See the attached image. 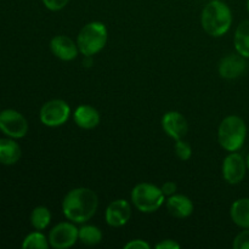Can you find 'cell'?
<instances>
[{"label":"cell","mask_w":249,"mask_h":249,"mask_svg":"<svg viewBox=\"0 0 249 249\" xmlns=\"http://www.w3.org/2000/svg\"><path fill=\"white\" fill-rule=\"evenodd\" d=\"M124 248L125 249H150L151 246L148 245L146 241L138 238V240L129 241L128 243L124 245Z\"/></svg>","instance_id":"d4e9b609"},{"label":"cell","mask_w":249,"mask_h":249,"mask_svg":"<svg viewBox=\"0 0 249 249\" xmlns=\"http://www.w3.org/2000/svg\"><path fill=\"white\" fill-rule=\"evenodd\" d=\"M44 6L50 11H60V10L65 9L70 0H41Z\"/></svg>","instance_id":"cb8c5ba5"},{"label":"cell","mask_w":249,"mask_h":249,"mask_svg":"<svg viewBox=\"0 0 249 249\" xmlns=\"http://www.w3.org/2000/svg\"><path fill=\"white\" fill-rule=\"evenodd\" d=\"M232 247L233 249H249V229H245L236 236Z\"/></svg>","instance_id":"603a6c76"},{"label":"cell","mask_w":249,"mask_h":249,"mask_svg":"<svg viewBox=\"0 0 249 249\" xmlns=\"http://www.w3.org/2000/svg\"><path fill=\"white\" fill-rule=\"evenodd\" d=\"M51 223V212L48 207L38 206L32 211L31 213V224L36 230L43 231L50 225Z\"/></svg>","instance_id":"d6986e66"},{"label":"cell","mask_w":249,"mask_h":249,"mask_svg":"<svg viewBox=\"0 0 249 249\" xmlns=\"http://www.w3.org/2000/svg\"><path fill=\"white\" fill-rule=\"evenodd\" d=\"M73 119L79 128L90 130L99 125L101 118H100L99 111L95 107L90 105H80L73 112Z\"/></svg>","instance_id":"9a60e30c"},{"label":"cell","mask_w":249,"mask_h":249,"mask_svg":"<svg viewBox=\"0 0 249 249\" xmlns=\"http://www.w3.org/2000/svg\"><path fill=\"white\" fill-rule=\"evenodd\" d=\"M175 153H177L178 158L181 160H189L190 158L192 157V147L191 145H190L189 142H186V141H184L181 139V140H177V142H175Z\"/></svg>","instance_id":"7402d4cb"},{"label":"cell","mask_w":249,"mask_h":249,"mask_svg":"<svg viewBox=\"0 0 249 249\" xmlns=\"http://www.w3.org/2000/svg\"><path fill=\"white\" fill-rule=\"evenodd\" d=\"M230 215L233 223L241 229H249V198H240L231 206Z\"/></svg>","instance_id":"e0dca14e"},{"label":"cell","mask_w":249,"mask_h":249,"mask_svg":"<svg viewBox=\"0 0 249 249\" xmlns=\"http://www.w3.org/2000/svg\"><path fill=\"white\" fill-rule=\"evenodd\" d=\"M99 197L89 187H77L67 192L62 201L63 215L74 224H85L96 214Z\"/></svg>","instance_id":"6da1fadb"},{"label":"cell","mask_w":249,"mask_h":249,"mask_svg":"<svg viewBox=\"0 0 249 249\" xmlns=\"http://www.w3.org/2000/svg\"><path fill=\"white\" fill-rule=\"evenodd\" d=\"M160 189H162L164 196L170 197V196H173V195L177 194L178 186L174 181H167V182H164L162 186H160Z\"/></svg>","instance_id":"484cf974"},{"label":"cell","mask_w":249,"mask_h":249,"mask_svg":"<svg viewBox=\"0 0 249 249\" xmlns=\"http://www.w3.org/2000/svg\"><path fill=\"white\" fill-rule=\"evenodd\" d=\"M233 44L240 55L249 58V19L242 21L237 26L233 36Z\"/></svg>","instance_id":"ac0fdd59"},{"label":"cell","mask_w":249,"mask_h":249,"mask_svg":"<svg viewBox=\"0 0 249 249\" xmlns=\"http://www.w3.org/2000/svg\"><path fill=\"white\" fill-rule=\"evenodd\" d=\"M247 10H248V12H249V0H247Z\"/></svg>","instance_id":"f1b7e54d"},{"label":"cell","mask_w":249,"mask_h":249,"mask_svg":"<svg viewBox=\"0 0 249 249\" xmlns=\"http://www.w3.org/2000/svg\"><path fill=\"white\" fill-rule=\"evenodd\" d=\"M28 121L16 109L7 108L0 112V131L7 138L22 139L28 133Z\"/></svg>","instance_id":"52a82bcc"},{"label":"cell","mask_w":249,"mask_h":249,"mask_svg":"<svg viewBox=\"0 0 249 249\" xmlns=\"http://www.w3.org/2000/svg\"><path fill=\"white\" fill-rule=\"evenodd\" d=\"M49 247V238L39 230L27 235L22 242V248L24 249H48Z\"/></svg>","instance_id":"44dd1931"},{"label":"cell","mask_w":249,"mask_h":249,"mask_svg":"<svg viewBox=\"0 0 249 249\" xmlns=\"http://www.w3.org/2000/svg\"><path fill=\"white\" fill-rule=\"evenodd\" d=\"M162 189L150 182H140L131 190V203L141 213H155L164 204Z\"/></svg>","instance_id":"5b68a950"},{"label":"cell","mask_w":249,"mask_h":249,"mask_svg":"<svg viewBox=\"0 0 249 249\" xmlns=\"http://www.w3.org/2000/svg\"><path fill=\"white\" fill-rule=\"evenodd\" d=\"M247 160L238 152H230L223 162V178L228 184L237 185L245 179Z\"/></svg>","instance_id":"9c48e42d"},{"label":"cell","mask_w":249,"mask_h":249,"mask_svg":"<svg viewBox=\"0 0 249 249\" xmlns=\"http://www.w3.org/2000/svg\"><path fill=\"white\" fill-rule=\"evenodd\" d=\"M50 50L61 61H73L79 55L78 44L67 36H55L50 41Z\"/></svg>","instance_id":"7c38bea8"},{"label":"cell","mask_w":249,"mask_h":249,"mask_svg":"<svg viewBox=\"0 0 249 249\" xmlns=\"http://www.w3.org/2000/svg\"><path fill=\"white\" fill-rule=\"evenodd\" d=\"M165 206L170 215L178 219L189 218L194 213V203L185 195H173L167 199Z\"/></svg>","instance_id":"5bb4252c"},{"label":"cell","mask_w":249,"mask_h":249,"mask_svg":"<svg viewBox=\"0 0 249 249\" xmlns=\"http://www.w3.org/2000/svg\"><path fill=\"white\" fill-rule=\"evenodd\" d=\"M108 39V31L105 23L92 21L85 24L79 31L77 44L79 53L83 56H94L106 46Z\"/></svg>","instance_id":"277c9868"},{"label":"cell","mask_w":249,"mask_h":249,"mask_svg":"<svg viewBox=\"0 0 249 249\" xmlns=\"http://www.w3.org/2000/svg\"><path fill=\"white\" fill-rule=\"evenodd\" d=\"M247 138V125L238 116H228L218 128L219 145L228 152H237Z\"/></svg>","instance_id":"3957f363"},{"label":"cell","mask_w":249,"mask_h":249,"mask_svg":"<svg viewBox=\"0 0 249 249\" xmlns=\"http://www.w3.org/2000/svg\"><path fill=\"white\" fill-rule=\"evenodd\" d=\"M247 70V61L240 53H230L221 58L219 62V74L224 79H236L245 74Z\"/></svg>","instance_id":"4fadbf2b"},{"label":"cell","mask_w":249,"mask_h":249,"mask_svg":"<svg viewBox=\"0 0 249 249\" xmlns=\"http://www.w3.org/2000/svg\"><path fill=\"white\" fill-rule=\"evenodd\" d=\"M71 117V107L65 100L53 99L41 106L39 118L45 126L57 128L67 123Z\"/></svg>","instance_id":"8992f818"},{"label":"cell","mask_w":249,"mask_h":249,"mask_svg":"<svg viewBox=\"0 0 249 249\" xmlns=\"http://www.w3.org/2000/svg\"><path fill=\"white\" fill-rule=\"evenodd\" d=\"M232 12L228 4L221 0H212L201 15V24L208 36L219 38L228 33L232 24Z\"/></svg>","instance_id":"7a4b0ae2"},{"label":"cell","mask_w":249,"mask_h":249,"mask_svg":"<svg viewBox=\"0 0 249 249\" xmlns=\"http://www.w3.org/2000/svg\"><path fill=\"white\" fill-rule=\"evenodd\" d=\"M78 237H79V241L84 246H96L99 245L102 241V231L100 230L97 226L95 225H83L82 228L79 229V233H78Z\"/></svg>","instance_id":"ffe728a7"},{"label":"cell","mask_w":249,"mask_h":249,"mask_svg":"<svg viewBox=\"0 0 249 249\" xmlns=\"http://www.w3.org/2000/svg\"><path fill=\"white\" fill-rule=\"evenodd\" d=\"M247 167H248V169H249V153H248V157H247Z\"/></svg>","instance_id":"83f0119b"},{"label":"cell","mask_w":249,"mask_h":249,"mask_svg":"<svg viewBox=\"0 0 249 249\" xmlns=\"http://www.w3.org/2000/svg\"><path fill=\"white\" fill-rule=\"evenodd\" d=\"M79 229L72 221H62L53 226L49 232L50 247L55 249H67L73 247L79 241Z\"/></svg>","instance_id":"ba28073f"},{"label":"cell","mask_w":249,"mask_h":249,"mask_svg":"<svg viewBox=\"0 0 249 249\" xmlns=\"http://www.w3.org/2000/svg\"><path fill=\"white\" fill-rule=\"evenodd\" d=\"M162 128L173 140H181L189 131L186 118L178 111H169L162 117Z\"/></svg>","instance_id":"8fae6325"},{"label":"cell","mask_w":249,"mask_h":249,"mask_svg":"<svg viewBox=\"0 0 249 249\" xmlns=\"http://www.w3.org/2000/svg\"><path fill=\"white\" fill-rule=\"evenodd\" d=\"M156 248L157 249H179L180 245L177 242V241L168 238V240H163V241H160V243H157V245H156Z\"/></svg>","instance_id":"4316f807"},{"label":"cell","mask_w":249,"mask_h":249,"mask_svg":"<svg viewBox=\"0 0 249 249\" xmlns=\"http://www.w3.org/2000/svg\"><path fill=\"white\" fill-rule=\"evenodd\" d=\"M22 155L18 143L11 138L0 139V164L14 165L19 160Z\"/></svg>","instance_id":"2e32d148"},{"label":"cell","mask_w":249,"mask_h":249,"mask_svg":"<svg viewBox=\"0 0 249 249\" xmlns=\"http://www.w3.org/2000/svg\"><path fill=\"white\" fill-rule=\"evenodd\" d=\"M131 218V206L128 201L123 198L111 202L105 212V219L107 225L111 228H122Z\"/></svg>","instance_id":"30bf717a"}]
</instances>
